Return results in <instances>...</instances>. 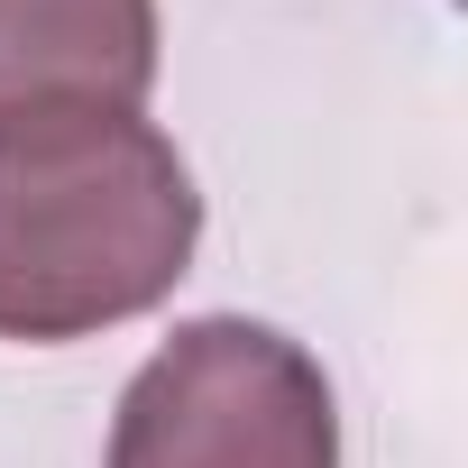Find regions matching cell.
<instances>
[{
	"instance_id": "3",
	"label": "cell",
	"mask_w": 468,
	"mask_h": 468,
	"mask_svg": "<svg viewBox=\"0 0 468 468\" xmlns=\"http://www.w3.org/2000/svg\"><path fill=\"white\" fill-rule=\"evenodd\" d=\"M156 83V0H0V111L101 101L138 111Z\"/></svg>"
},
{
	"instance_id": "2",
	"label": "cell",
	"mask_w": 468,
	"mask_h": 468,
	"mask_svg": "<svg viewBox=\"0 0 468 468\" xmlns=\"http://www.w3.org/2000/svg\"><path fill=\"white\" fill-rule=\"evenodd\" d=\"M111 468H340L331 377L267 322H184L129 377Z\"/></svg>"
},
{
	"instance_id": "1",
	"label": "cell",
	"mask_w": 468,
	"mask_h": 468,
	"mask_svg": "<svg viewBox=\"0 0 468 468\" xmlns=\"http://www.w3.org/2000/svg\"><path fill=\"white\" fill-rule=\"evenodd\" d=\"M202 193L165 129L101 101L0 111V340H83L175 294Z\"/></svg>"
}]
</instances>
